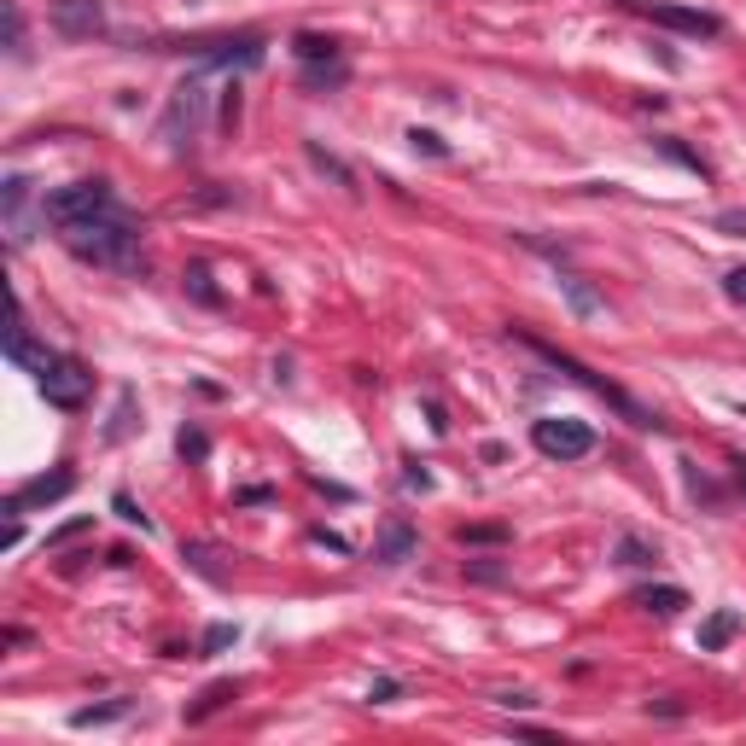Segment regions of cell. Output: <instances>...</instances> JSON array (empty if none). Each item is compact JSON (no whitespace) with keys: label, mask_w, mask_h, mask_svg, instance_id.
<instances>
[{"label":"cell","mask_w":746,"mask_h":746,"mask_svg":"<svg viewBox=\"0 0 746 746\" xmlns=\"http://www.w3.org/2000/svg\"><path fill=\"white\" fill-rule=\"evenodd\" d=\"M181 554H187V560L199 566V577H210V583H222V566L210 560V548H204V543H187V548H181Z\"/></svg>","instance_id":"d4e9b609"},{"label":"cell","mask_w":746,"mask_h":746,"mask_svg":"<svg viewBox=\"0 0 746 746\" xmlns=\"http://www.w3.org/2000/svg\"><path fill=\"white\" fill-rule=\"evenodd\" d=\"M496 706H502V712H531L537 700H531V694H496Z\"/></svg>","instance_id":"836d02e7"},{"label":"cell","mask_w":746,"mask_h":746,"mask_svg":"<svg viewBox=\"0 0 746 746\" xmlns=\"http://www.w3.org/2000/svg\"><path fill=\"white\" fill-rule=\"evenodd\" d=\"M111 508L123 513V519H129V525H140V531H152V519H146V513H140L135 502H129V496H117V502H111Z\"/></svg>","instance_id":"4dcf8cb0"},{"label":"cell","mask_w":746,"mask_h":746,"mask_svg":"<svg viewBox=\"0 0 746 746\" xmlns=\"http://www.w3.org/2000/svg\"><path fill=\"white\" fill-rule=\"evenodd\" d=\"M53 30L65 41H94L105 35V6L100 0H53Z\"/></svg>","instance_id":"30bf717a"},{"label":"cell","mask_w":746,"mask_h":746,"mask_svg":"<svg viewBox=\"0 0 746 746\" xmlns=\"http://www.w3.org/2000/svg\"><path fill=\"white\" fill-rule=\"evenodd\" d=\"M175 53H193L210 70H257L269 59L263 35H210V41H175Z\"/></svg>","instance_id":"8992f818"},{"label":"cell","mask_w":746,"mask_h":746,"mask_svg":"<svg viewBox=\"0 0 746 746\" xmlns=\"http://www.w3.org/2000/svg\"><path fill=\"white\" fill-rule=\"evenodd\" d=\"M408 473H403V484L408 490H432V473H426V467H420V461H403Z\"/></svg>","instance_id":"d6a6232c"},{"label":"cell","mask_w":746,"mask_h":746,"mask_svg":"<svg viewBox=\"0 0 746 746\" xmlns=\"http://www.w3.org/2000/svg\"><path fill=\"white\" fill-rule=\"evenodd\" d=\"M82 531H94V519H70V525H59V531H53V537H47V548L70 543V537H82Z\"/></svg>","instance_id":"f1b7e54d"},{"label":"cell","mask_w":746,"mask_h":746,"mask_svg":"<svg viewBox=\"0 0 746 746\" xmlns=\"http://www.w3.org/2000/svg\"><path fill=\"white\" fill-rule=\"evenodd\" d=\"M111 204H123L117 187H111L105 175H88V181H70V187L41 193V222L70 228V222H88V216H100V210H111Z\"/></svg>","instance_id":"3957f363"},{"label":"cell","mask_w":746,"mask_h":746,"mask_svg":"<svg viewBox=\"0 0 746 746\" xmlns=\"http://www.w3.org/2000/svg\"><path fill=\"white\" fill-rule=\"evenodd\" d=\"M309 164H315V170H321V175H333V181H339L344 193H362V187H356V170H350V164H339L333 152H321L315 140H309Z\"/></svg>","instance_id":"d6986e66"},{"label":"cell","mask_w":746,"mask_h":746,"mask_svg":"<svg viewBox=\"0 0 746 746\" xmlns=\"http://www.w3.org/2000/svg\"><path fill=\"white\" fill-rule=\"evenodd\" d=\"M175 449H181L187 461H204V455H210V438H204L199 426H181V438H175Z\"/></svg>","instance_id":"603a6c76"},{"label":"cell","mask_w":746,"mask_h":746,"mask_svg":"<svg viewBox=\"0 0 746 746\" xmlns=\"http://www.w3.org/2000/svg\"><path fill=\"white\" fill-rule=\"evenodd\" d=\"M35 391H41V397H47L53 408L76 414V408L88 403V391H94V373L82 368L76 356H59V350H47V356H41V368H35Z\"/></svg>","instance_id":"277c9868"},{"label":"cell","mask_w":746,"mask_h":746,"mask_svg":"<svg viewBox=\"0 0 746 746\" xmlns=\"http://www.w3.org/2000/svg\"><path fill=\"white\" fill-rule=\"evenodd\" d=\"M735 636H741V612H735V607H717L712 618L700 624V636H694V647H700V653H723V647L735 642Z\"/></svg>","instance_id":"5bb4252c"},{"label":"cell","mask_w":746,"mask_h":746,"mask_svg":"<svg viewBox=\"0 0 746 746\" xmlns=\"http://www.w3.org/2000/svg\"><path fill=\"white\" fill-rule=\"evenodd\" d=\"M76 490V473L70 467H53V473H41V478H30L12 502H6V513L18 519V513H30V508H47V502H59V496H70Z\"/></svg>","instance_id":"8fae6325"},{"label":"cell","mask_w":746,"mask_h":746,"mask_svg":"<svg viewBox=\"0 0 746 746\" xmlns=\"http://www.w3.org/2000/svg\"><path fill=\"white\" fill-rule=\"evenodd\" d=\"M292 53H298L304 65H344V59H339V41H333V35H315V30L292 35Z\"/></svg>","instance_id":"9a60e30c"},{"label":"cell","mask_w":746,"mask_h":746,"mask_svg":"<svg viewBox=\"0 0 746 746\" xmlns=\"http://www.w3.org/2000/svg\"><path fill=\"white\" fill-rule=\"evenodd\" d=\"M630 607L653 612V618H677V612L688 607V589H677V583H647V589L630 595Z\"/></svg>","instance_id":"4fadbf2b"},{"label":"cell","mask_w":746,"mask_h":746,"mask_svg":"<svg viewBox=\"0 0 746 746\" xmlns=\"http://www.w3.org/2000/svg\"><path fill=\"white\" fill-rule=\"evenodd\" d=\"M0 18H6V53L24 59V6H18V0H0Z\"/></svg>","instance_id":"44dd1931"},{"label":"cell","mask_w":746,"mask_h":746,"mask_svg":"<svg viewBox=\"0 0 746 746\" xmlns=\"http://www.w3.org/2000/svg\"><path fill=\"white\" fill-rule=\"evenodd\" d=\"M0 216H6L12 251H24V245L35 239V187H30V175H6V181H0Z\"/></svg>","instance_id":"9c48e42d"},{"label":"cell","mask_w":746,"mask_h":746,"mask_svg":"<svg viewBox=\"0 0 746 746\" xmlns=\"http://www.w3.org/2000/svg\"><path fill=\"white\" fill-rule=\"evenodd\" d=\"M70 257H82V263H94V269H117V274H135L146 257H140V239H146V222H140L135 210H123V204H111L100 216H88V222H70L59 228Z\"/></svg>","instance_id":"6da1fadb"},{"label":"cell","mask_w":746,"mask_h":746,"mask_svg":"<svg viewBox=\"0 0 746 746\" xmlns=\"http://www.w3.org/2000/svg\"><path fill=\"white\" fill-rule=\"evenodd\" d=\"M612 560H618V566H653V560H659V543H647V537H630V531H624V537L612 543Z\"/></svg>","instance_id":"e0dca14e"},{"label":"cell","mask_w":746,"mask_h":746,"mask_svg":"<svg viewBox=\"0 0 746 746\" xmlns=\"http://www.w3.org/2000/svg\"><path fill=\"white\" fill-rule=\"evenodd\" d=\"M502 537H508L502 525H467V531H461V543H502Z\"/></svg>","instance_id":"83f0119b"},{"label":"cell","mask_w":746,"mask_h":746,"mask_svg":"<svg viewBox=\"0 0 746 746\" xmlns=\"http://www.w3.org/2000/svg\"><path fill=\"white\" fill-rule=\"evenodd\" d=\"M519 344H525V350H537V356H543L548 368H554V373H566L572 385H583V391H595V397H607V403L618 408V414H624L630 426H642V432H665V420H659L653 408H642L636 397H630V391H624V385H612V379H601V373L589 368V362H577L572 350H560V344L537 339V333H519Z\"/></svg>","instance_id":"7a4b0ae2"},{"label":"cell","mask_w":746,"mask_h":746,"mask_svg":"<svg viewBox=\"0 0 746 746\" xmlns=\"http://www.w3.org/2000/svg\"><path fill=\"white\" fill-rule=\"evenodd\" d=\"M560 292L572 298V315H583V321L607 309V304H601V298H595V292H589V286H583V280H577V274H560Z\"/></svg>","instance_id":"ffe728a7"},{"label":"cell","mask_w":746,"mask_h":746,"mask_svg":"<svg viewBox=\"0 0 746 746\" xmlns=\"http://www.w3.org/2000/svg\"><path fill=\"white\" fill-rule=\"evenodd\" d=\"M414 548H420L414 525H408V519H391V525L379 531V543H373V566H403V560H414Z\"/></svg>","instance_id":"7c38bea8"},{"label":"cell","mask_w":746,"mask_h":746,"mask_svg":"<svg viewBox=\"0 0 746 746\" xmlns=\"http://www.w3.org/2000/svg\"><path fill=\"white\" fill-rule=\"evenodd\" d=\"M187 286H193V298H199V304H216V292H210V274H204V269L187 274Z\"/></svg>","instance_id":"1f68e13d"},{"label":"cell","mask_w":746,"mask_h":746,"mask_svg":"<svg viewBox=\"0 0 746 746\" xmlns=\"http://www.w3.org/2000/svg\"><path fill=\"white\" fill-rule=\"evenodd\" d=\"M228 700H239V682H210V688L199 694V706H187L181 717H187V723H204L210 712H222Z\"/></svg>","instance_id":"2e32d148"},{"label":"cell","mask_w":746,"mask_h":746,"mask_svg":"<svg viewBox=\"0 0 746 746\" xmlns=\"http://www.w3.org/2000/svg\"><path fill=\"white\" fill-rule=\"evenodd\" d=\"M397 694H403V682H397V677H373V688H368V700H379V706L397 700Z\"/></svg>","instance_id":"f546056e"},{"label":"cell","mask_w":746,"mask_h":746,"mask_svg":"<svg viewBox=\"0 0 746 746\" xmlns=\"http://www.w3.org/2000/svg\"><path fill=\"white\" fill-rule=\"evenodd\" d=\"M129 426H135V391L117 397V420L105 426V443H123V438H129Z\"/></svg>","instance_id":"7402d4cb"},{"label":"cell","mask_w":746,"mask_h":746,"mask_svg":"<svg viewBox=\"0 0 746 746\" xmlns=\"http://www.w3.org/2000/svg\"><path fill=\"white\" fill-rule=\"evenodd\" d=\"M723 292H729V304H741V309H746V263L723 274Z\"/></svg>","instance_id":"4316f807"},{"label":"cell","mask_w":746,"mask_h":746,"mask_svg":"<svg viewBox=\"0 0 746 746\" xmlns=\"http://www.w3.org/2000/svg\"><path fill=\"white\" fill-rule=\"evenodd\" d=\"M117 717H129V700H105V706H82V712H70V729H100V723H117Z\"/></svg>","instance_id":"ac0fdd59"},{"label":"cell","mask_w":746,"mask_h":746,"mask_svg":"<svg viewBox=\"0 0 746 746\" xmlns=\"http://www.w3.org/2000/svg\"><path fill=\"white\" fill-rule=\"evenodd\" d=\"M735 414H741V420H746V397H741V403H735Z\"/></svg>","instance_id":"d590c367"},{"label":"cell","mask_w":746,"mask_h":746,"mask_svg":"<svg viewBox=\"0 0 746 746\" xmlns=\"http://www.w3.org/2000/svg\"><path fill=\"white\" fill-rule=\"evenodd\" d=\"M309 543L333 548V554H350V543H344V537H333V531H309Z\"/></svg>","instance_id":"e575fe53"},{"label":"cell","mask_w":746,"mask_h":746,"mask_svg":"<svg viewBox=\"0 0 746 746\" xmlns=\"http://www.w3.org/2000/svg\"><path fill=\"white\" fill-rule=\"evenodd\" d=\"M531 443L548 461H583V455H595V426L566 420V414H543V420H531Z\"/></svg>","instance_id":"52a82bcc"},{"label":"cell","mask_w":746,"mask_h":746,"mask_svg":"<svg viewBox=\"0 0 746 746\" xmlns=\"http://www.w3.org/2000/svg\"><path fill=\"white\" fill-rule=\"evenodd\" d=\"M239 642V624H210V630H204V653H222V647H234Z\"/></svg>","instance_id":"cb8c5ba5"},{"label":"cell","mask_w":746,"mask_h":746,"mask_svg":"<svg viewBox=\"0 0 746 746\" xmlns=\"http://www.w3.org/2000/svg\"><path fill=\"white\" fill-rule=\"evenodd\" d=\"M408 146H414V152H426V158H449V146H443L432 129H408Z\"/></svg>","instance_id":"484cf974"},{"label":"cell","mask_w":746,"mask_h":746,"mask_svg":"<svg viewBox=\"0 0 746 746\" xmlns=\"http://www.w3.org/2000/svg\"><path fill=\"white\" fill-rule=\"evenodd\" d=\"M204 111H210V88H204V76H187V82L170 94V105H164L158 140H170L175 152H181V146H193V140L204 135Z\"/></svg>","instance_id":"5b68a950"},{"label":"cell","mask_w":746,"mask_h":746,"mask_svg":"<svg viewBox=\"0 0 746 746\" xmlns=\"http://www.w3.org/2000/svg\"><path fill=\"white\" fill-rule=\"evenodd\" d=\"M624 6H636L642 18H653V24H665V30H677V35H694V41L723 35V18L700 12V6H671V0H624Z\"/></svg>","instance_id":"ba28073f"}]
</instances>
